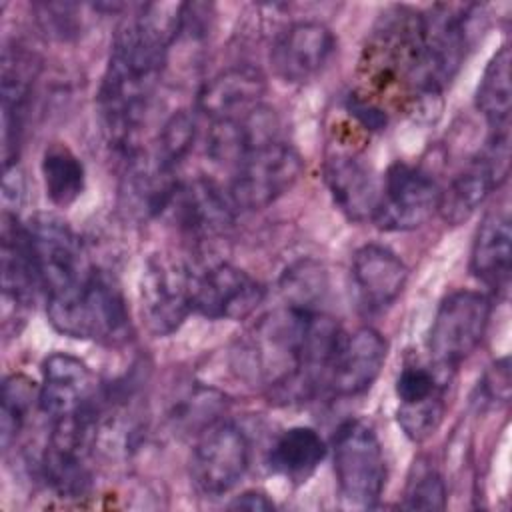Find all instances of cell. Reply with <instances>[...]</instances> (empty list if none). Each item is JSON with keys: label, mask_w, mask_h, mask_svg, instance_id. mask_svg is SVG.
<instances>
[{"label": "cell", "mask_w": 512, "mask_h": 512, "mask_svg": "<svg viewBox=\"0 0 512 512\" xmlns=\"http://www.w3.org/2000/svg\"><path fill=\"white\" fill-rule=\"evenodd\" d=\"M38 76V60L22 46H6L2 52V160L4 168L18 164L24 120L32 86Z\"/></svg>", "instance_id": "ac0fdd59"}, {"label": "cell", "mask_w": 512, "mask_h": 512, "mask_svg": "<svg viewBox=\"0 0 512 512\" xmlns=\"http://www.w3.org/2000/svg\"><path fill=\"white\" fill-rule=\"evenodd\" d=\"M348 110L350 114L364 126L370 130H380L386 126V114L380 106H376L374 102L360 98V96H352L348 98Z\"/></svg>", "instance_id": "e575fe53"}, {"label": "cell", "mask_w": 512, "mask_h": 512, "mask_svg": "<svg viewBox=\"0 0 512 512\" xmlns=\"http://www.w3.org/2000/svg\"><path fill=\"white\" fill-rule=\"evenodd\" d=\"M194 272L176 256L152 254L148 256L140 284V314L152 336L174 334L184 320L194 312L192 306Z\"/></svg>", "instance_id": "52a82bcc"}, {"label": "cell", "mask_w": 512, "mask_h": 512, "mask_svg": "<svg viewBox=\"0 0 512 512\" xmlns=\"http://www.w3.org/2000/svg\"><path fill=\"white\" fill-rule=\"evenodd\" d=\"M180 28L182 2H156L142 4L116 30L96 104L102 132L122 156L138 148V128Z\"/></svg>", "instance_id": "6da1fadb"}, {"label": "cell", "mask_w": 512, "mask_h": 512, "mask_svg": "<svg viewBox=\"0 0 512 512\" xmlns=\"http://www.w3.org/2000/svg\"><path fill=\"white\" fill-rule=\"evenodd\" d=\"M266 288L248 272L232 264H214L194 272V312L210 320H244L264 300Z\"/></svg>", "instance_id": "7c38bea8"}, {"label": "cell", "mask_w": 512, "mask_h": 512, "mask_svg": "<svg viewBox=\"0 0 512 512\" xmlns=\"http://www.w3.org/2000/svg\"><path fill=\"white\" fill-rule=\"evenodd\" d=\"M0 268H2V324L22 318L40 288L28 230L14 212H2L0 224Z\"/></svg>", "instance_id": "5bb4252c"}, {"label": "cell", "mask_w": 512, "mask_h": 512, "mask_svg": "<svg viewBox=\"0 0 512 512\" xmlns=\"http://www.w3.org/2000/svg\"><path fill=\"white\" fill-rule=\"evenodd\" d=\"M490 312V298L476 290H454L440 302L428 332V354L444 380L480 346Z\"/></svg>", "instance_id": "5b68a950"}, {"label": "cell", "mask_w": 512, "mask_h": 512, "mask_svg": "<svg viewBox=\"0 0 512 512\" xmlns=\"http://www.w3.org/2000/svg\"><path fill=\"white\" fill-rule=\"evenodd\" d=\"M230 508H244V510H272L274 502L260 490H246L228 504Z\"/></svg>", "instance_id": "d590c367"}, {"label": "cell", "mask_w": 512, "mask_h": 512, "mask_svg": "<svg viewBox=\"0 0 512 512\" xmlns=\"http://www.w3.org/2000/svg\"><path fill=\"white\" fill-rule=\"evenodd\" d=\"M250 464V442L244 430L218 420L198 434L190 454V480L194 488L210 498L228 494L246 474Z\"/></svg>", "instance_id": "30bf717a"}, {"label": "cell", "mask_w": 512, "mask_h": 512, "mask_svg": "<svg viewBox=\"0 0 512 512\" xmlns=\"http://www.w3.org/2000/svg\"><path fill=\"white\" fill-rule=\"evenodd\" d=\"M476 4H436L422 12V44L410 80L412 96L440 98L466 60Z\"/></svg>", "instance_id": "7a4b0ae2"}, {"label": "cell", "mask_w": 512, "mask_h": 512, "mask_svg": "<svg viewBox=\"0 0 512 512\" xmlns=\"http://www.w3.org/2000/svg\"><path fill=\"white\" fill-rule=\"evenodd\" d=\"M34 400L38 402V390L28 376L10 374L4 378L0 410V438L4 450H8L12 440L20 434Z\"/></svg>", "instance_id": "83f0119b"}, {"label": "cell", "mask_w": 512, "mask_h": 512, "mask_svg": "<svg viewBox=\"0 0 512 512\" xmlns=\"http://www.w3.org/2000/svg\"><path fill=\"white\" fill-rule=\"evenodd\" d=\"M512 228L508 208H492L478 224L470 248V272L492 292H504L510 280Z\"/></svg>", "instance_id": "44dd1931"}, {"label": "cell", "mask_w": 512, "mask_h": 512, "mask_svg": "<svg viewBox=\"0 0 512 512\" xmlns=\"http://www.w3.org/2000/svg\"><path fill=\"white\" fill-rule=\"evenodd\" d=\"M46 196L56 206H70L76 202L86 186V172L82 160L62 142L50 144L40 162Z\"/></svg>", "instance_id": "484cf974"}, {"label": "cell", "mask_w": 512, "mask_h": 512, "mask_svg": "<svg viewBox=\"0 0 512 512\" xmlns=\"http://www.w3.org/2000/svg\"><path fill=\"white\" fill-rule=\"evenodd\" d=\"M332 458L342 502L352 508H374L388 478L384 450L374 428L360 418L342 422L332 440Z\"/></svg>", "instance_id": "277c9868"}, {"label": "cell", "mask_w": 512, "mask_h": 512, "mask_svg": "<svg viewBox=\"0 0 512 512\" xmlns=\"http://www.w3.org/2000/svg\"><path fill=\"white\" fill-rule=\"evenodd\" d=\"M510 174V130H490L484 148L440 190V218L458 226L466 222L500 188Z\"/></svg>", "instance_id": "9c48e42d"}, {"label": "cell", "mask_w": 512, "mask_h": 512, "mask_svg": "<svg viewBox=\"0 0 512 512\" xmlns=\"http://www.w3.org/2000/svg\"><path fill=\"white\" fill-rule=\"evenodd\" d=\"M448 380H444L432 366L410 364L404 366L396 378V396L400 404H418L436 394H442Z\"/></svg>", "instance_id": "1f68e13d"}, {"label": "cell", "mask_w": 512, "mask_h": 512, "mask_svg": "<svg viewBox=\"0 0 512 512\" xmlns=\"http://www.w3.org/2000/svg\"><path fill=\"white\" fill-rule=\"evenodd\" d=\"M476 108L490 130H510L512 82H510V48L500 46L488 60L476 88Z\"/></svg>", "instance_id": "d4e9b609"}, {"label": "cell", "mask_w": 512, "mask_h": 512, "mask_svg": "<svg viewBox=\"0 0 512 512\" xmlns=\"http://www.w3.org/2000/svg\"><path fill=\"white\" fill-rule=\"evenodd\" d=\"M486 402L506 404L510 400V366L508 358L496 360L484 374L480 384Z\"/></svg>", "instance_id": "836d02e7"}, {"label": "cell", "mask_w": 512, "mask_h": 512, "mask_svg": "<svg viewBox=\"0 0 512 512\" xmlns=\"http://www.w3.org/2000/svg\"><path fill=\"white\" fill-rule=\"evenodd\" d=\"M196 140V118L188 110H176L162 126L158 134V144L154 150V164L168 172L176 174L178 166L190 154Z\"/></svg>", "instance_id": "4316f807"}, {"label": "cell", "mask_w": 512, "mask_h": 512, "mask_svg": "<svg viewBox=\"0 0 512 512\" xmlns=\"http://www.w3.org/2000/svg\"><path fill=\"white\" fill-rule=\"evenodd\" d=\"M440 188L418 166L394 162L378 192L372 222L386 232H406L424 226L438 212Z\"/></svg>", "instance_id": "8fae6325"}, {"label": "cell", "mask_w": 512, "mask_h": 512, "mask_svg": "<svg viewBox=\"0 0 512 512\" xmlns=\"http://www.w3.org/2000/svg\"><path fill=\"white\" fill-rule=\"evenodd\" d=\"M46 314L56 332L76 340L116 342L130 324L120 288L98 268L74 288L48 296Z\"/></svg>", "instance_id": "3957f363"}, {"label": "cell", "mask_w": 512, "mask_h": 512, "mask_svg": "<svg viewBox=\"0 0 512 512\" xmlns=\"http://www.w3.org/2000/svg\"><path fill=\"white\" fill-rule=\"evenodd\" d=\"M300 152L286 140H272L242 156L234 164L228 186L236 210H262L284 196L302 176Z\"/></svg>", "instance_id": "8992f818"}, {"label": "cell", "mask_w": 512, "mask_h": 512, "mask_svg": "<svg viewBox=\"0 0 512 512\" xmlns=\"http://www.w3.org/2000/svg\"><path fill=\"white\" fill-rule=\"evenodd\" d=\"M324 180L336 208L348 220H372L380 190L370 168L358 156L332 154L324 164Z\"/></svg>", "instance_id": "603a6c76"}, {"label": "cell", "mask_w": 512, "mask_h": 512, "mask_svg": "<svg viewBox=\"0 0 512 512\" xmlns=\"http://www.w3.org/2000/svg\"><path fill=\"white\" fill-rule=\"evenodd\" d=\"M234 210L228 192L208 178H194L178 184L164 214L190 234H214L232 224Z\"/></svg>", "instance_id": "ffe728a7"}, {"label": "cell", "mask_w": 512, "mask_h": 512, "mask_svg": "<svg viewBox=\"0 0 512 512\" xmlns=\"http://www.w3.org/2000/svg\"><path fill=\"white\" fill-rule=\"evenodd\" d=\"M350 278L358 308L366 314H378L404 292L408 268L388 246L364 244L354 252Z\"/></svg>", "instance_id": "2e32d148"}, {"label": "cell", "mask_w": 512, "mask_h": 512, "mask_svg": "<svg viewBox=\"0 0 512 512\" xmlns=\"http://www.w3.org/2000/svg\"><path fill=\"white\" fill-rule=\"evenodd\" d=\"M404 508L408 510H444L446 508V484L440 472L426 460H418L404 490Z\"/></svg>", "instance_id": "f1b7e54d"}, {"label": "cell", "mask_w": 512, "mask_h": 512, "mask_svg": "<svg viewBox=\"0 0 512 512\" xmlns=\"http://www.w3.org/2000/svg\"><path fill=\"white\" fill-rule=\"evenodd\" d=\"M30 250L46 298L80 284L96 266L80 236L54 214H36L26 224Z\"/></svg>", "instance_id": "ba28073f"}, {"label": "cell", "mask_w": 512, "mask_h": 512, "mask_svg": "<svg viewBox=\"0 0 512 512\" xmlns=\"http://www.w3.org/2000/svg\"><path fill=\"white\" fill-rule=\"evenodd\" d=\"M278 128L276 114L264 104L238 116L212 120L206 136V154L214 162L234 168V164L250 150L280 140Z\"/></svg>", "instance_id": "d6986e66"}, {"label": "cell", "mask_w": 512, "mask_h": 512, "mask_svg": "<svg viewBox=\"0 0 512 512\" xmlns=\"http://www.w3.org/2000/svg\"><path fill=\"white\" fill-rule=\"evenodd\" d=\"M442 416H444V396L442 394H436L418 404H400L398 412H396L398 426L414 442H422V440L430 438L436 432V428L440 426Z\"/></svg>", "instance_id": "4dcf8cb0"}, {"label": "cell", "mask_w": 512, "mask_h": 512, "mask_svg": "<svg viewBox=\"0 0 512 512\" xmlns=\"http://www.w3.org/2000/svg\"><path fill=\"white\" fill-rule=\"evenodd\" d=\"M326 456V442L310 426H292L272 444L266 464L276 476L290 482H306Z\"/></svg>", "instance_id": "cb8c5ba5"}, {"label": "cell", "mask_w": 512, "mask_h": 512, "mask_svg": "<svg viewBox=\"0 0 512 512\" xmlns=\"http://www.w3.org/2000/svg\"><path fill=\"white\" fill-rule=\"evenodd\" d=\"M336 52L334 32L316 20L286 26L274 40L270 64L274 74L288 84H306L328 66Z\"/></svg>", "instance_id": "4fadbf2b"}, {"label": "cell", "mask_w": 512, "mask_h": 512, "mask_svg": "<svg viewBox=\"0 0 512 512\" xmlns=\"http://www.w3.org/2000/svg\"><path fill=\"white\" fill-rule=\"evenodd\" d=\"M324 292V274L314 262H298L286 270L282 278V294L286 304L302 308H318Z\"/></svg>", "instance_id": "f546056e"}, {"label": "cell", "mask_w": 512, "mask_h": 512, "mask_svg": "<svg viewBox=\"0 0 512 512\" xmlns=\"http://www.w3.org/2000/svg\"><path fill=\"white\" fill-rule=\"evenodd\" d=\"M264 74L248 64L230 66L212 76L198 92V110L210 120L244 114L262 104Z\"/></svg>", "instance_id": "7402d4cb"}, {"label": "cell", "mask_w": 512, "mask_h": 512, "mask_svg": "<svg viewBox=\"0 0 512 512\" xmlns=\"http://www.w3.org/2000/svg\"><path fill=\"white\" fill-rule=\"evenodd\" d=\"M388 356L386 338L370 328H358L344 336L330 364L326 388L340 398L364 394L380 376Z\"/></svg>", "instance_id": "e0dca14e"}, {"label": "cell", "mask_w": 512, "mask_h": 512, "mask_svg": "<svg viewBox=\"0 0 512 512\" xmlns=\"http://www.w3.org/2000/svg\"><path fill=\"white\" fill-rule=\"evenodd\" d=\"M96 398V378L80 358L66 352H54L44 358L38 406L52 422L90 410L98 404Z\"/></svg>", "instance_id": "9a60e30c"}, {"label": "cell", "mask_w": 512, "mask_h": 512, "mask_svg": "<svg viewBox=\"0 0 512 512\" xmlns=\"http://www.w3.org/2000/svg\"><path fill=\"white\" fill-rule=\"evenodd\" d=\"M78 10L80 6L76 4H58V2H44L36 6L38 12V22L42 24V28L52 34L58 36L60 40H66L70 36H76L80 30V20H78Z\"/></svg>", "instance_id": "d6a6232c"}]
</instances>
